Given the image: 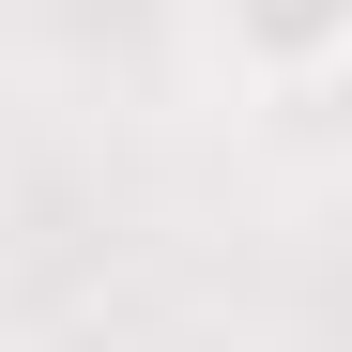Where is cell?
<instances>
[{
  "instance_id": "cell-1",
  "label": "cell",
  "mask_w": 352,
  "mask_h": 352,
  "mask_svg": "<svg viewBox=\"0 0 352 352\" xmlns=\"http://www.w3.org/2000/svg\"><path fill=\"white\" fill-rule=\"evenodd\" d=\"M199 46L230 92L261 107H322L337 62H352V0H199Z\"/></svg>"
}]
</instances>
